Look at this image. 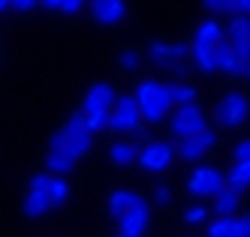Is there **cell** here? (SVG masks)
Listing matches in <instances>:
<instances>
[{"label":"cell","instance_id":"obj_37","mask_svg":"<svg viewBox=\"0 0 250 237\" xmlns=\"http://www.w3.org/2000/svg\"><path fill=\"white\" fill-rule=\"evenodd\" d=\"M9 9V0H0V12H6Z\"/></svg>","mask_w":250,"mask_h":237},{"label":"cell","instance_id":"obj_11","mask_svg":"<svg viewBox=\"0 0 250 237\" xmlns=\"http://www.w3.org/2000/svg\"><path fill=\"white\" fill-rule=\"evenodd\" d=\"M115 99H118V96H115L112 84L97 81V84H91V90H87V96H84L82 114H91V111H105V114H109L112 105H115Z\"/></svg>","mask_w":250,"mask_h":237},{"label":"cell","instance_id":"obj_15","mask_svg":"<svg viewBox=\"0 0 250 237\" xmlns=\"http://www.w3.org/2000/svg\"><path fill=\"white\" fill-rule=\"evenodd\" d=\"M214 45H217V42L205 39V36H193L190 57H193V63H196L199 72H214Z\"/></svg>","mask_w":250,"mask_h":237},{"label":"cell","instance_id":"obj_16","mask_svg":"<svg viewBox=\"0 0 250 237\" xmlns=\"http://www.w3.org/2000/svg\"><path fill=\"white\" fill-rule=\"evenodd\" d=\"M241 207V192H235V189H229V186H223L217 195H214V213L217 216H229L232 219V213H235Z\"/></svg>","mask_w":250,"mask_h":237},{"label":"cell","instance_id":"obj_22","mask_svg":"<svg viewBox=\"0 0 250 237\" xmlns=\"http://www.w3.org/2000/svg\"><path fill=\"white\" fill-rule=\"evenodd\" d=\"M45 165H48V171H55V177H66V171H73V165H76V162L69 159L66 153L48 150V156H45Z\"/></svg>","mask_w":250,"mask_h":237},{"label":"cell","instance_id":"obj_26","mask_svg":"<svg viewBox=\"0 0 250 237\" xmlns=\"http://www.w3.org/2000/svg\"><path fill=\"white\" fill-rule=\"evenodd\" d=\"M232 219H235V216H232ZM232 219H229V216H217V219L205 228V237H226L229 228H232Z\"/></svg>","mask_w":250,"mask_h":237},{"label":"cell","instance_id":"obj_14","mask_svg":"<svg viewBox=\"0 0 250 237\" xmlns=\"http://www.w3.org/2000/svg\"><path fill=\"white\" fill-rule=\"evenodd\" d=\"M148 54H151L154 63L166 66V63H172V60H187L190 48H187V42H151Z\"/></svg>","mask_w":250,"mask_h":237},{"label":"cell","instance_id":"obj_23","mask_svg":"<svg viewBox=\"0 0 250 237\" xmlns=\"http://www.w3.org/2000/svg\"><path fill=\"white\" fill-rule=\"evenodd\" d=\"M172 87V102L175 105H193L196 102V96H199V90H196L193 84H169Z\"/></svg>","mask_w":250,"mask_h":237},{"label":"cell","instance_id":"obj_32","mask_svg":"<svg viewBox=\"0 0 250 237\" xmlns=\"http://www.w3.org/2000/svg\"><path fill=\"white\" fill-rule=\"evenodd\" d=\"M33 6H40V0H9V9H19V12H30Z\"/></svg>","mask_w":250,"mask_h":237},{"label":"cell","instance_id":"obj_30","mask_svg":"<svg viewBox=\"0 0 250 237\" xmlns=\"http://www.w3.org/2000/svg\"><path fill=\"white\" fill-rule=\"evenodd\" d=\"M84 3H87V0H61V6H58V9H61L63 15H76V12H82Z\"/></svg>","mask_w":250,"mask_h":237},{"label":"cell","instance_id":"obj_9","mask_svg":"<svg viewBox=\"0 0 250 237\" xmlns=\"http://www.w3.org/2000/svg\"><path fill=\"white\" fill-rule=\"evenodd\" d=\"M214 144H217V132H211V129H202L199 135H193V138H184V141H178V147H175V156H181L187 162H196V159H202Z\"/></svg>","mask_w":250,"mask_h":237},{"label":"cell","instance_id":"obj_3","mask_svg":"<svg viewBox=\"0 0 250 237\" xmlns=\"http://www.w3.org/2000/svg\"><path fill=\"white\" fill-rule=\"evenodd\" d=\"M169 129L178 141H184V138H193V135H199L202 129H208L205 126V111L199 105H178L175 111H172V120H169Z\"/></svg>","mask_w":250,"mask_h":237},{"label":"cell","instance_id":"obj_13","mask_svg":"<svg viewBox=\"0 0 250 237\" xmlns=\"http://www.w3.org/2000/svg\"><path fill=\"white\" fill-rule=\"evenodd\" d=\"M91 12L100 24H121L127 15V3L124 0H91Z\"/></svg>","mask_w":250,"mask_h":237},{"label":"cell","instance_id":"obj_12","mask_svg":"<svg viewBox=\"0 0 250 237\" xmlns=\"http://www.w3.org/2000/svg\"><path fill=\"white\" fill-rule=\"evenodd\" d=\"M214 69H220L226 72V75H244V69H247V60L235 57V51L229 48V42H217L214 45Z\"/></svg>","mask_w":250,"mask_h":237},{"label":"cell","instance_id":"obj_5","mask_svg":"<svg viewBox=\"0 0 250 237\" xmlns=\"http://www.w3.org/2000/svg\"><path fill=\"white\" fill-rule=\"evenodd\" d=\"M115 111H109V129L112 132H136L142 129V114H139V105L133 96H118L115 99Z\"/></svg>","mask_w":250,"mask_h":237},{"label":"cell","instance_id":"obj_40","mask_svg":"<svg viewBox=\"0 0 250 237\" xmlns=\"http://www.w3.org/2000/svg\"><path fill=\"white\" fill-rule=\"evenodd\" d=\"M118 237H121V234H118Z\"/></svg>","mask_w":250,"mask_h":237},{"label":"cell","instance_id":"obj_33","mask_svg":"<svg viewBox=\"0 0 250 237\" xmlns=\"http://www.w3.org/2000/svg\"><path fill=\"white\" fill-rule=\"evenodd\" d=\"M205 3V9H211V12H232L229 6H226V0H202Z\"/></svg>","mask_w":250,"mask_h":237},{"label":"cell","instance_id":"obj_29","mask_svg":"<svg viewBox=\"0 0 250 237\" xmlns=\"http://www.w3.org/2000/svg\"><path fill=\"white\" fill-rule=\"evenodd\" d=\"M232 159H235V162H247V165H250V138H244V141L235 144V150H232Z\"/></svg>","mask_w":250,"mask_h":237},{"label":"cell","instance_id":"obj_27","mask_svg":"<svg viewBox=\"0 0 250 237\" xmlns=\"http://www.w3.org/2000/svg\"><path fill=\"white\" fill-rule=\"evenodd\" d=\"M208 219V207L205 204H190L187 210H184V222L187 225H199V222H205Z\"/></svg>","mask_w":250,"mask_h":237},{"label":"cell","instance_id":"obj_8","mask_svg":"<svg viewBox=\"0 0 250 237\" xmlns=\"http://www.w3.org/2000/svg\"><path fill=\"white\" fill-rule=\"evenodd\" d=\"M223 39L235 51V57L250 60V18L247 15H232L223 30Z\"/></svg>","mask_w":250,"mask_h":237},{"label":"cell","instance_id":"obj_19","mask_svg":"<svg viewBox=\"0 0 250 237\" xmlns=\"http://www.w3.org/2000/svg\"><path fill=\"white\" fill-rule=\"evenodd\" d=\"M223 180H226V186L235 189V192L247 189L250 186V165L247 162H235V165L229 168V174H223Z\"/></svg>","mask_w":250,"mask_h":237},{"label":"cell","instance_id":"obj_18","mask_svg":"<svg viewBox=\"0 0 250 237\" xmlns=\"http://www.w3.org/2000/svg\"><path fill=\"white\" fill-rule=\"evenodd\" d=\"M139 201H142V198H139L136 192H127V189H115V192L109 195V213L121 219V216L127 213L130 207H136Z\"/></svg>","mask_w":250,"mask_h":237},{"label":"cell","instance_id":"obj_6","mask_svg":"<svg viewBox=\"0 0 250 237\" xmlns=\"http://www.w3.org/2000/svg\"><path fill=\"white\" fill-rule=\"evenodd\" d=\"M139 165L145 171H166L175 162V144L172 141H148L139 150Z\"/></svg>","mask_w":250,"mask_h":237},{"label":"cell","instance_id":"obj_34","mask_svg":"<svg viewBox=\"0 0 250 237\" xmlns=\"http://www.w3.org/2000/svg\"><path fill=\"white\" fill-rule=\"evenodd\" d=\"M154 198H157V204H166L169 198H172V189L169 186H157L154 189Z\"/></svg>","mask_w":250,"mask_h":237},{"label":"cell","instance_id":"obj_21","mask_svg":"<svg viewBox=\"0 0 250 237\" xmlns=\"http://www.w3.org/2000/svg\"><path fill=\"white\" fill-rule=\"evenodd\" d=\"M109 156H112L115 165H130V162H136L139 150H136V144H130V141H118V144H112Z\"/></svg>","mask_w":250,"mask_h":237},{"label":"cell","instance_id":"obj_24","mask_svg":"<svg viewBox=\"0 0 250 237\" xmlns=\"http://www.w3.org/2000/svg\"><path fill=\"white\" fill-rule=\"evenodd\" d=\"M105 123H109V114L105 111H91V114H82V129L87 135H94L100 129H105Z\"/></svg>","mask_w":250,"mask_h":237},{"label":"cell","instance_id":"obj_28","mask_svg":"<svg viewBox=\"0 0 250 237\" xmlns=\"http://www.w3.org/2000/svg\"><path fill=\"white\" fill-rule=\"evenodd\" d=\"M226 237H250V213L241 216V219H232V228Z\"/></svg>","mask_w":250,"mask_h":237},{"label":"cell","instance_id":"obj_35","mask_svg":"<svg viewBox=\"0 0 250 237\" xmlns=\"http://www.w3.org/2000/svg\"><path fill=\"white\" fill-rule=\"evenodd\" d=\"M232 12H235V15H247V18H250V0H235V3H232Z\"/></svg>","mask_w":250,"mask_h":237},{"label":"cell","instance_id":"obj_17","mask_svg":"<svg viewBox=\"0 0 250 237\" xmlns=\"http://www.w3.org/2000/svg\"><path fill=\"white\" fill-rule=\"evenodd\" d=\"M51 210V201H48V192L45 189H27V195H24V213L27 216H45Z\"/></svg>","mask_w":250,"mask_h":237},{"label":"cell","instance_id":"obj_4","mask_svg":"<svg viewBox=\"0 0 250 237\" xmlns=\"http://www.w3.org/2000/svg\"><path fill=\"white\" fill-rule=\"evenodd\" d=\"M250 117V99L241 93V90H229V93L217 102V108H214V120H217L220 126H241L244 120Z\"/></svg>","mask_w":250,"mask_h":237},{"label":"cell","instance_id":"obj_38","mask_svg":"<svg viewBox=\"0 0 250 237\" xmlns=\"http://www.w3.org/2000/svg\"><path fill=\"white\" fill-rule=\"evenodd\" d=\"M244 75H247V78H250V60H247V69H244Z\"/></svg>","mask_w":250,"mask_h":237},{"label":"cell","instance_id":"obj_10","mask_svg":"<svg viewBox=\"0 0 250 237\" xmlns=\"http://www.w3.org/2000/svg\"><path fill=\"white\" fill-rule=\"evenodd\" d=\"M118 222H121V237H142V234L148 231V222H151V207H148V201L142 198V201L136 207H130Z\"/></svg>","mask_w":250,"mask_h":237},{"label":"cell","instance_id":"obj_36","mask_svg":"<svg viewBox=\"0 0 250 237\" xmlns=\"http://www.w3.org/2000/svg\"><path fill=\"white\" fill-rule=\"evenodd\" d=\"M40 3H42L45 9H58V6H61V0H40Z\"/></svg>","mask_w":250,"mask_h":237},{"label":"cell","instance_id":"obj_31","mask_svg":"<svg viewBox=\"0 0 250 237\" xmlns=\"http://www.w3.org/2000/svg\"><path fill=\"white\" fill-rule=\"evenodd\" d=\"M121 66H124V69H136V66H139V51H133V48L121 51Z\"/></svg>","mask_w":250,"mask_h":237},{"label":"cell","instance_id":"obj_7","mask_svg":"<svg viewBox=\"0 0 250 237\" xmlns=\"http://www.w3.org/2000/svg\"><path fill=\"white\" fill-rule=\"evenodd\" d=\"M223 186H226L223 174L217 168H211V165H199L190 174V180H187V192L196 195V198H214Z\"/></svg>","mask_w":250,"mask_h":237},{"label":"cell","instance_id":"obj_39","mask_svg":"<svg viewBox=\"0 0 250 237\" xmlns=\"http://www.w3.org/2000/svg\"><path fill=\"white\" fill-rule=\"evenodd\" d=\"M232 3H235V0H226V6H229V9H232Z\"/></svg>","mask_w":250,"mask_h":237},{"label":"cell","instance_id":"obj_20","mask_svg":"<svg viewBox=\"0 0 250 237\" xmlns=\"http://www.w3.org/2000/svg\"><path fill=\"white\" fill-rule=\"evenodd\" d=\"M45 192H48V201H51V207L63 204L66 198H69V183H66V177H48V186H45Z\"/></svg>","mask_w":250,"mask_h":237},{"label":"cell","instance_id":"obj_1","mask_svg":"<svg viewBox=\"0 0 250 237\" xmlns=\"http://www.w3.org/2000/svg\"><path fill=\"white\" fill-rule=\"evenodd\" d=\"M136 105H139V114H142V123H160L169 111H172V87L163 84V81H142L139 90H136Z\"/></svg>","mask_w":250,"mask_h":237},{"label":"cell","instance_id":"obj_2","mask_svg":"<svg viewBox=\"0 0 250 237\" xmlns=\"http://www.w3.org/2000/svg\"><path fill=\"white\" fill-rule=\"evenodd\" d=\"M91 144H94V135H87V132L82 129V114L69 117L63 129H58L55 135H51V150L66 153L73 162L91 150Z\"/></svg>","mask_w":250,"mask_h":237},{"label":"cell","instance_id":"obj_25","mask_svg":"<svg viewBox=\"0 0 250 237\" xmlns=\"http://www.w3.org/2000/svg\"><path fill=\"white\" fill-rule=\"evenodd\" d=\"M196 36H205V39H211V42H223V27L214 21V18H208V21H202L199 27H196Z\"/></svg>","mask_w":250,"mask_h":237}]
</instances>
